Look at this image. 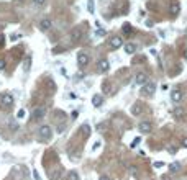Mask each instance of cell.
<instances>
[{"label": "cell", "instance_id": "obj_36", "mask_svg": "<svg viewBox=\"0 0 187 180\" xmlns=\"http://www.w3.org/2000/svg\"><path fill=\"white\" fill-rule=\"evenodd\" d=\"M162 165H164L162 162H154V167H162Z\"/></svg>", "mask_w": 187, "mask_h": 180}, {"label": "cell", "instance_id": "obj_35", "mask_svg": "<svg viewBox=\"0 0 187 180\" xmlns=\"http://www.w3.org/2000/svg\"><path fill=\"white\" fill-rule=\"evenodd\" d=\"M99 180H110V179H108V175H100V179Z\"/></svg>", "mask_w": 187, "mask_h": 180}, {"label": "cell", "instance_id": "obj_23", "mask_svg": "<svg viewBox=\"0 0 187 180\" xmlns=\"http://www.w3.org/2000/svg\"><path fill=\"white\" fill-rule=\"evenodd\" d=\"M107 35V31L103 30V28H99V30L95 31V36H105Z\"/></svg>", "mask_w": 187, "mask_h": 180}, {"label": "cell", "instance_id": "obj_25", "mask_svg": "<svg viewBox=\"0 0 187 180\" xmlns=\"http://www.w3.org/2000/svg\"><path fill=\"white\" fill-rule=\"evenodd\" d=\"M132 111L135 113V115H138V113H141V106H140V105H135V106L132 108Z\"/></svg>", "mask_w": 187, "mask_h": 180}, {"label": "cell", "instance_id": "obj_13", "mask_svg": "<svg viewBox=\"0 0 187 180\" xmlns=\"http://www.w3.org/2000/svg\"><path fill=\"white\" fill-rule=\"evenodd\" d=\"M169 12H171V15H172V16H176L177 13L181 12V5H179L177 2H172L171 7H169Z\"/></svg>", "mask_w": 187, "mask_h": 180}, {"label": "cell", "instance_id": "obj_5", "mask_svg": "<svg viewBox=\"0 0 187 180\" xmlns=\"http://www.w3.org/2000/svg\"><path fill=\"white\" fill-rule=\"evenodd\" d=\"M71 40L74 41V43H77V41L82 40V30L81 28H74V30L71 31Z\"/></svg>", "mask_w": 187, "mask_h": 180}, {"label": "cell", "instance_id": "obj_39", "mask_svg": "<svg viewBox=\"0 0 187 180\" xmlns=\"http://www.w3.org/2000/svg\"><path fill=\"white\" fill-rule=\"evenodd\" d=\"M0 28H2V25H0Z\"/></svg>", "mask_w": 187, "mask_h": 180}, {"label": "cell", "instance_id": "obj_26", "mask_svg": "<svg viewBox=\"0 0 187 180\" xmlns=\"http://www.w3.org/2000/svg\"><path fill=\"white\" fill-rule=\"evenodd\" d=\"M140 142H141V138H135V139H133V142H132V147H136Z\"/></svg>", "mask_w": 187, "mask_h": 180}, {"label": "cell", "instance_id": "obj_21", "mask_svg": "<svg viewBox=\"0 0 187 180\" xmlns=\"http://www.w3.org/2000/svg\"><path fill=\"white\" fill-rule=\"evenodd\" d=\"M102 87H103V93H110V84H108V82H103V85H102Z\"/></svg>", "mask_w": 187, "mask_h": 180}, {"label": "cell", "instance_id": "obj_22", "mask_svg": "<svg viewBox=\"0 0 187 180\" xmlns=\"http://www.w3.org/2000/svg\"><path fill=\"white\" fill-rule=\"evenodd\" d=\"M30 64H31V57H26V61H25V67H23V69H25V72H28V70H30Z\"/></svg>", "mask_w": 187, "mask_h": 180}, {"label": "cell", "instance_id": "obj_28", "mask_svg": "<svg viewBox=\"0 0 187 180\" xmlns=\"http://www.w3.org/2000/svg\"><path fill=\"white\" fill-rule=\"evenodd\" d=\"M89 12L94 13V0H89Z\"/></svg>", "mask_w": 187, "mask_h": 180}, {"label": "cell", "instance_id": "obj_20", "mask_svg": "<svg viewBox=\"0 0 187 180\" xmlns=\"http://www.w3.org/2000/svg\"><path fill=\"white\" fill-rule=\"evenodd\" d=\"M69 180H79V174H77L76 170L69 172Z\"/></svg>", "mask_w": 187, "mask_h": 180}, {"label": "cell", "instance_id": "obj_14", "mask_svg": "<svg viewBox=\"0 0 187 180\" xmlns=\"http://www.w3.org/2000/svg\"><path fill=\"white\" fill-rule=\"evenodd\" d=\"M92 103H94V106H95V108H99V106H100L102 103H103V98H102V97L99 95V93H97V95L92 97Z\"/></svg>", "mask_w": 187, "mask_h": 180}, {"label": "cell", "instance_id": "obj_9", "mask_svg": "<svg viewBox=\"0 0 187 180\" xmlns=\"http://www.w3.org/2000/svg\"><path fill=\"white\" fill-rule=\"evenodd\" d=\"M123 49L127 54H135V51H136V44L135 43H127V44H123Z\"/></svg>", "mask_w": 187, "mask_h": 180}, {"label": "cell", "instance_id": "obj_1", "mask_svg": "<svg viewBox=\"0 0 187 180\" xmlns=\"http://www.w3.org/2000/svg\"><path fill=\"white\" fill-rule=\"evenodd\" d=\"M38 136H40V139L49 141L51 138H53V130H51V126H41L40 130H38Z\"/></svg>", "mask_w": 187, "mask_h": 180}, {"label": "cell", "instance_id": "obj_18", "mask_svg": "<svg viewBox=\"0 0 187 180\" xmlns=\"http://www.w3.org/2000/svg\"><path fill=\"white\" fill-rule=\"evenodd\" d=\"M81 130H82V134H84V136H89V134H90V126H89V125H84Z\"/></svg>", "mask_w": 187, "mask_h": 180}, {"label": "cell", "instance_id": "obj_29", "mask_svg": "<svg viewBox=\"0 0 187 180\" xmlns=\"http://www.w3.org/2000/svg\"><path fill=\"white\" fill-rule=\"evenodd\" d=\"M20 38H21L20 35H12V36H10V40H12V41H18Z\"/></svg>", "mask_w": 187, "mask_h": 180}, {"label": "cell", "instance_id": "obj_37", "mask_svg": "<svg viewBox=\"0 0 187 180\" xmlns=\"http://www.w3.org/2000/svg\"><path fill=\"white\" fill-rule=\"evenodd\" d=\"M182 146H184V147H187V138H184V139H182Z\"/></svg>", "mask_w": 187, "mask_h": 180}, {"label": "cell", "instance_id": "obj_12", "mask_svg": "<svg viewBox=\"0 0 187 180\" xmlns=\"http://www.w3.org/2000/svg\"><path fill=\"white\" fill-rule=\"evenodd\" d=\"M140 131L145 133V134L149 133V131H151V123H149V121H141V123H140Z\"/></svg>", "mask_w": 187, "mask_h": 180}, {"label": "cell", "instance_id": "obj_15", "mask_svg": "<svg viewBox=\"0 0 187 180\" xmlns=\"http://www.w3.org/2000/svg\"><path fill=\"white\" fill-rule=\"evenodd\" d=\"M121 31H123L125 35H132V33H133V26L130 25V23H125V25L121 26Z\"/></svg>", "mask_w": 187, "mask_h": 180}, {"label": "cell", "instance_id": "obj_33", "mask_svg": "<svg viewBox=\"0 0 187 180\" xmlns=\"http://www.w3.org/2000/svg\"><path fill=\"white\" fill-rule=\"evenodd\" d=\"M82 77H84V74H82V72H77V75H76V79H77V80H81Z\"/></svg>", "mask_w": 187, "mask_h": 180}, {"label": "cell", "instance_id": "obj_2", "mask_svg": "<svg viewBox=\"0 0 187 180\" xmlns=\"http://www.w3.org/2000/svg\"><path fill=\"white\" fill-rule=\"evenodd\" d=\"M13 102H15V98H13L12 93H3V95L0 97L2 108H12V106H13Z\"/></svg>", "mask_w": 187, "mask_h": 180}, {"label": "cell", "instance_id": "obj_6", "mask_svg": "<svg viewBox=\"0 0 187 180\" xmlns=\"http://www.w3.org/2000/svg\"><path fill=\"white\" fill-rule=\"evenodd\" d=\"M135 80H136L138 85H141V87H143V85L148 84V75L145 74V72H140V74H136V79H135Z\"/></svg>", "mask_w": 187, "mask_h": 180}, {"label": "cell", "instance_id": "obj_4", "mask_svg": "<svg viewBox=\"0 0 187 180\" xmlns=\"http://www.w3.org/2000/svg\"><path fill=\"white\" fill-rule=\"evenodd\" d=\"M108 46H110L112 49H120L121 46H123V41H121V38H118V36H113V38L108 40Z\"/></svg>", "mask_w": 187, "mask_h": 180}, {"label": "cell", "instance_id": "obj_3", "mask_svg": "<svg viewBox=\"0 0 187 180\" xmlns=\"http://www.w3.org/2000/svg\"><path fill=\"white\" fill-rule=\"evenodd\" d=\"M45 116H46V110L43 108V106H38V108H35L33 113H31V120L33 121H41Z\"/></svg>", "mask_w": 187, "mask_h": 180}, {"label": "cell", "instance_id": "obj_10", "mask_svg": "<svg viewBox=\"0 0 187 180\" xmlns=\"http://www.w3.org/2000/svg\"><path fill=\"white\" fill-rule=\"evenodd\" d=\"M171 98H172V102L179 103V102H181V98H182V92H181L179 89L172 90V92H171Z\"/></svg>", "mask_w": 187, "mask_h": 180}, {"label": "cell", "instance_id": "obj_17", "mask_svg": "<svg viewBox=\"0 0 187 180\" xmlns=\"http://www.w3.org/2000/svg\"><path fill=\"white\" fill-rule=\"evenodd\" d=\"M40 26H41V30H49L51 28V20H41Z\"/></svg>", "mask_w": 187, "mask_h": 180}, {"label": "cell", "instance_id": "obj_32", "mask_svg": "<svg viewBox=\"0 0 187 180\" xmlns=\"http://www.w3.org/2000/svg\"><path fill=\"white\" fill-rule=\"evenodd\" d=\"M99 146H100V141H97L95 144H94V147H92V149H94V151H97V149H99Z\"/></svg>", "mask_w": 187, "mask_h": 180}, {"label": "cell", "instance_id": "obj_11", "mask_svg": "<svg viewBox=\"0 0 187 180\" xmlns=\"http://www.w3.org/2000/svg\"><path fill=\"white\" fill-rule=\"evenodd\" d=\"M145 95H153L154 93V84H146L143 85V90H141Z\"/></svg>", "mask_w": 187, "mask_h": 180}, {"label": "cell", "instance_id": "obj_24", "mask_svg": "<svg viewBox=\"0 0 187 180\" xmlns=\"http://www.w3.org/2000/svg\"><path fill=\"white\" fill-rule=\"evenodd\" d=\"M16 118H18V120H23V118H25V110H23V108H21V110H18Z\"/></svg>", "mask_w": 187, "mask_h": 180}, {"label": "cell", "instance_id": "obj_30", "mask_svg": "<svg viewBox=\"0 0 187 180\" xmlns=\"http://www.w3.org/2000/svg\"><path fill=\"white\" fill-rule=\"evenodd\" d=\"M33 2H35L36 5H45L46 3V0H33Z\"/></svg>", "mask_w": 187, "mask_h": 180}, {"label": "cell", "instance_id": "obj_27", "mask_svg": "<svg viewBox=\"0 0 187 180\" xmlns=\"http://www.w3.org/2000/svg\"><path fill=\"white\" fill-rule=\"evenodd\" d=\"M5 65H7L5 59H2V57H0V70H3V69H5Z\"/></svg>", "mask_w": 187, "mask_h": 180}, {"label": "cell", "instance_id": "obj_31", "mask_svg": "<svg viewBox=\"0 0 187 180\" xmlns=\"http://www.w3.org/2000/svg\"><path fill=\"white\" fill-rule=\"evenodd\" d=\"M3 43H5V36L0 35V46H3Z\"/></svg>", "mask_w": 187, "mask_h": 180}, {"label": "cell", "instance_id": "obj_7", "mask_svg": "<svg viewBox=\"0 0 187 180\" xmlns=\"http://www.w3.org/2000/svg\"><path fill=\"white\" fill-rule=\"evenodd\" d=\"M99 70H100L102 74H105V72H108V70H110V62H108L107 59L100 61V62H99Z\"/></svg>", "mask_w": 187, "mask_h": 180}, {"label": "cell", "instance_id": "obj_34", "mask_svg": "<svg viewBox=\"0 0 187 180\" xmlns=\"http://www.w3.org/2000/svg\"><path fill=\"white\" fill-rule=\"evenodd\" d=\"M33 177H35L36 180H40V175H38V172H36V170H33Z\"/></svg>", "mask_w": 187, "mask_h": 180}, {"label": "cell", "instance_id": "obj_8", "mask_svg": "<svg viewBox=\"0 0 187 180\" xmlns=\"http://www.w3.org/2000/svg\"><path fill=\"white\" fill-rule=\"evenodd\" d=\"M77 62H79V65L89 64V56H87L86 52H79V54H77Z\"/></svg>", "mask_w": 187, "mask_h": 180}, {"label": "cell", "instance_id": "obj_16", "mask_svg": "<svg viewBox=\"0 0 187 180\" xmlns=\"http://www.w3.org/2000/svg\"><path fill=\"white\" fill-rule=\"evenodd\" d=\"M174 116L184 118V116H186V110H184V108H176V110H174Z\"/></svg>", "mask_w": 187, "mask_h": 180}, {"label": "cell", "instance_id": "obj_19", "mask_svg": "<svg viewBox=\"0 0 187 180\" xmlns=\"http://www.w3.org/2000/svg\"><path fill=\"white\" fill-rule=\"evenodd\" d=\"M169 170H171V172H177V170H179V162H172V164L169 165Z\"/></svg>", "mask_w": 187, "mask_h": 180}, {"label": "cell", "instance_id": "obj_38", "mask_svg": "<svg viewBox=\"0 0 187 180\" xmlns=\"http://www.w3.org/2000/svg\"><path fill=\"white\" fill-rule=\"evenodd\" d=\"M184 57H186V59H187V49H186V52H184Z\"/></svg>", "mask_w": 187, "mask_h": 180}]
</instances>
